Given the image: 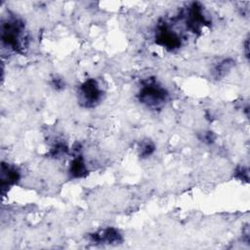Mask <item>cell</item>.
<instances>
[{
  "mask_svg": "<svg viewBox=\"0 0 250 250\" xmlns=\"http://www.w3.org/2000/svg\"><path fill=\"white\" fill-rule=\"evenodd\" d=\"M24 23L21 20L10 16L2 21L1 41L3 47L16 53H21L25 46Z\"/></svg>",
  "mask_w": 250,
  "mask_h": 250,
  "instance_id": "6da1fadb",
  "label": "cell"
},
{
  "mask_svg": "<svg viewBox=\"0 0 250 250\" xmlns=\"http://www.w3.org/2000/svg\"><path fill=\"white\" fill-rule=\"evenodd\" d=\"M138 99L147 108L156 110L165 105L169 99V93L155 78H147L142 82Z\"/></svg>",
  "mask_w": 250,
  "mask_h": 250,
  "instance_id": "7a4b0ae2",
  "label": "cell"
},
{
  "mask_svg": "<svg viewBox=\"0 0 250 250\" xmlns=\"http://www.w3.org/2000/svg\"><path fill=\"white\" fill-rule=\"evenodd\" d=\"M104 91L98 80L89 78L84 81L77 92V99L79 104L87 108L95 107L103 99Z\"/></svg>",
  "mask_w": 250,
  "mask_h": 250,
  "instance_id": "3957f363",
  "label": "cell"
},
{
  "mask_svg": "<svg viewBox=\"0 0 250 250\" xmlns=\"http://www.w3.org/2000/svg\"><path fill=\"white\" fill-rule=\"evenodd\" d=\"M155 42L169 51H174L181 47L182 38L168 23L163 22L155 31Z\"/></svg>",
  "mask_w": 250,
  "mask_h": 250,
  "instance_id": "277c9868",
  "label": "cell"
},
{
  "mask_svg": "<svg viewBox=\"0 0 250 250\" xmlns=\"http://www.w3.org/2000/svg\"><path fill=\"white\" fill-rule=\"evenodd\" d=\"M185 23L187 27L192 32H198L207 23V20L203 14L202 7L197 4H191L184 15Z\"/></svg>",
  "mask_w": 250,
  "mask_h": 250,
  "instance_id": "5b68a950",
  "label": "cell"
},
{
  "mask_svg": "<svg viewBox=\"0 0 250 250\" xmlns=\"http://www.w3.org/2000/svg\"><path fill=\"white\" fill-rule=\"evenodd\" d=\"M0 173H1V177H0L1 192L4 195L9 188H11L13 186H15L19 182L21 178V174L16 166L11 165L9 163H5V162L1 163Z\"/></svg>",
  "mask_w": 250,
  "mask_h": 250,
  "instance_id": "8992f818",
  "label": "cell"
},
{
  "mask_svg": "<svg viewBox=\"0 0 250 250\" xmlns=\"http://www.w3.org/2000/svg\"><path fill=\"white\" fill-rule=\"evenodd\" d=\"M89 239L93 243L102 244H118L122 241L121 233L114 228H106L91 233Z\"/></svg>",
  "mask_w": 250,
  "mask_h": 250,
  "instance_id": "52a82bcc",
  "label": "cell"
},
{
  "mask_svg": "<svg viewBox=\"0 0 250 250\" xmlns=\"http://www.w3.org/2000/svg\"><path fill=\"white\" fill-rule=\"evenodd\" d=\"M68 172L70 177L73 179H80L87 175L88 169L85 160L81 154H76L75 157L71 160Z\"/></svg>",
  "mask_w": 250,
  "mask_h": 250,
  "instance_id": "ba28073f",
  "label": "cell"
},
{
  "mask_svg": "<svg viewBox=\"0 0 250 250\" xmlns=\"http://www.w3.org/2000/svg\"><path fill=\"white\" fill-rule=\"evenodd\" d=\"M232 65H233V61H231L229 59H226V60L222 61L213 69L214 77L217 79L224 77L229 71V69L232 67Z\"/></svg>",
  "mask_w": 250,
  "mask_h": 250,
  "instance_id": "9c48e42d",
  "label": "cell"
},
{
  "mask_svg": "<svg viewBox=\"0 0 250 250\" xmlns=\"http://www.w3.org/2000/svg\"><path fill=\"white\" fill-rule=\"evenodd\" d=\"M138 150H139L140 157L146 158L154 152L155 146H154L153 142H151L150 140H145V141H142L140 143Z\"/></svg>",
  "mask_w": 250,
  "mask_h": 250,
  "instance_id": "30bf717a",
  "label": "cell"
},
{
  "mask_svg": "<svg viewBox=\"0 0 250 250\" xmlns=\"http://www.w3.org/2000/svg\"><path fill=\"white\" fill-rule=\"evenodd\" d=\"M67 150H68V147L63 142H58L50 148V155L56 158L62 157V155L67 153Z\"/></svg>",
  "mask_w": 250,
  "mask_h": 250,
  "instance_id": "8fae6325",
  "label": "cell"
},
{
  "mask_svg": "<svg viewBox=\"0 0 250 250\" xmlns=\"http://www.w3.org/2000/svg\"><path fill=\"white\" fill-rule=\"evenodd\" d=\"M200 140H201L202 142H204V143L211 144V143H213L214 140H215V135H214L213 132H210V131H208V132H203V133L201 134Z\"/></svg>",
  "mask_w": 250,
  "mask_h": 250,
  "instance_id": "7c38bea8",
  "label": "cell"
},
{
  "mask_svg": "<svg viewBox=\"0 0 250 250\" xmlns=\"http://www.w3.org/2000/svg\"><path fill=\"white\" fill-rule=\"evenodd\" d=\"M236 176L240 180H247L248 179V172H247V170L245 168L239 167L236 170Z\"/></svg>",
  "mask_w": 250,
  "mask_h": 250,
  "instance_id": "4fadbf2b",
  "label": "cell"
},
{
  "mask_svg": "<svg viewBox=\"0 0 250 250\" xmlns=\"http://www.w3.org/2000/svg\"><path fill=\"white\" fill-rule=\"evenodd\" d=\"M52 85L56 88V89H62L63 88V81L60 78H54L53 79V82H52Z\"/></svg>",
  "mask_w": 250,
  "mask_h": 250,
  "instance_id": "5bb4252c",
  "label": "cell"
}]
</instances>
